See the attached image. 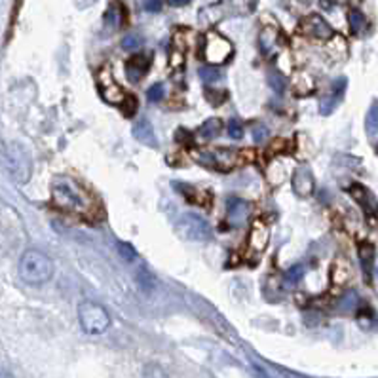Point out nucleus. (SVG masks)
Returning <instances> with one entry per match:
<instances>
[{"instance_id":"nucleus-11","label":"nucleus","mask_w":378,"mask_h":378,"mask_svg":"<svg viewBox=\"0 0 378 378\" xmlns=\"http://www.w3.org/2000/svg\"><path fill=\"white\" fill-rule=\"evenodd\" d=\"M314 175L310 172L308 165H298L295 172H293V190H295L296 196L306 198L314 192Z\"/></svg>"},{"instance_id":"nucleus-30","label":"nucleus","mask_w":378,"mask_h":378,"mask_svg":"<svg viewBox=\"0 0 378 378\" xmlns=\"http://www.w3.org/2000/svg\"><path fill=\"white\" fill-rule=\"evenodd\" d=\"M244 123L239 122L238 118H234V120H231V123H228V135H231V139H241L244 137Z\"/></svg>"},{"instance_id":"nucleus-21","label":"nucleus","mask_w":378,"mask_h":378,"mask_svg":"<svg viewBox=\"0 0 378 378\" xmlns=\"http://www.w3.org/2000/svg\"><path fill=\"white\" fill-rule=\"evenodd\" d=\"M123 17H126V14H123V8L120 6V2H113L110 6H108L107 14H105V23H107V27H110V29H120L123 23Z\"/></svg>"},{"instance_id":"nucleus-34","label":"nucleus","mask_w":378,"mask_h":378,"mask_svg":"<svg viewBox=\"0 0 378 378\" xmlns=\"http://www.w3.org/2000/svg\"><path fill=\"white\" fill-rule=\"evenodd\" d=\"M141 46V38L137 34H128L122 40V48L126 49H135Z\"/></svg>"},{"instance_id":"nucleus-20","label":"nucleus","mask_w":378,"mask_h":378,"mask_svg":"<svg viewBox=\"0 0 378 378\" xmlns=\"http://www.w3.org/2000/svg\"><path fill=\"white\" fill-rule=\"evenodd\" d=\"M314 90H316V82H314L312 74L296 73L295 80H293V91L296 95H310Z\"/></svg>"},{"instance_id":"nucleus-24","label":"nucleus","mask_w":378,"mask_h":378,"mask_svg":"<svg viewBox=\"0 0 378 378\" xmlns=\"http://www.w3.org/2000/svg\"><path fill=\"white\" fill-rule=\"evenodd\" d=\"M303 278H305V266H303V264H295V266H291V268L285 272L283 283H285V287H295V285L300 283Z\"/></svg>"},{"instance_id":"nucleus-14","label":"nucleus","mask_w":378,"mask_h":378,"mask_svg":"<svg viewBox=\"0 0 378 378\" xmlns=\"http://www.w3.org/2000/svg\"><path fill=\"white\" fill-rule=\"evenodd\" d=\"M133 137L139 141L141 145H145L148 148H156L158 147V139H156V132L152 128V123L147 118H141L135 122L133 126Z\"/></svg>"},{"instance_id":"nucleus-36","label":"nucleus","mask_w":378,"mask_h":378,"mask_svg":"<svg viewBox=\"0 0 378 378\" xmlns=\"http://www.w3.org/2000/svg\"><path fill=\"white\" fill-rule=\"evenodd\" d=\"M268 137V132H266V128H255V132H253V139H255V143H263L264 139Z\"/></svg>"},{"instance_id":"nucleus-28","label":"nucleus","mask_w":378,"mask_h":378,"mask_svg":"<svg viewBox=\"0 0 378 378\" xmlns=\"http://www.w3.org/2000/svg\"><path fill=\"white\" fill-rule=\"evenodd\" d=\"M200 78L206 84H217L221 80V73L217 71V67H202L200 69Z\"/></svg>"},{"instance_id":"nucleus-27","label":"nucleus","mask_w":378,"mask_h":378,"mask_svg":"<svg viewBox=\"0 0 378 378\" xmlns=\"http://www.w3.org/2000/svg\"><path fill=\"white\" fill-rule=\"evenodd\" d=\"M276 42H278V31L274 29V27H266L263 29V33H261V48L264 51H270L274 46H276Z\"/></svg>"},{"instance_id":"nucleus-9","label":"nucleus","mask_w":378,"mask_h":378,"mask_svg":"<svg viewBox=\"0 0 378 378\" xmlns=\"http://www.w3.org/2000/svg\"><path fill=\"white\" fill-rule=\"evenodd\" d=\"M270 244V226L264 221H253L249 228V238H247V247L249 253L261 255L264 249Z\"/></svg>"},{"instance_id":"nucleus-4","label":"nucleus","mask_w":378,"mask_h":378,"mask_svg":"<svg viewBox=\"0 0 378 378\" xmlns=\"http://www.w3.org/2000/svg\"><path fill=\"white\" fill-rule=\"evenodd\" d=\"M175 231L182 239L189 241H207L213 234L209 222L196 213H182L175 222Z\"/></svg>"},{"instance_id":"nucleus-17","label":"nucleus","mask_w":378,"mask_h":378,"mask_svg":"<svg viewBox=\"0 0 378 378\" xmlns=\"http://www.w3.org/2000/svg\"><path fill=\"white\" fill-rule=\"evenodd\" d=\"M357 255H359L365 280L370 281V274H373V266H375V246L369 241H362L357 247Z\"/></svg>"},{"instance_id":"nucleus-35","label":"nucleus","mask_w":378,"mask_h":378,"mask_svg":"<svg viewBox=\"0 0 378 378\" xmlns=\"http://www.w3.org/2000/svg\"><path fill=\"white\" fill-rule=\"evenodd\" d=\"M162 0H143V8L147 10L148 14H154V12H160L162 10Z\"/></svg>"},{"instance_id":"nucleus-32","label":"nucleus","mask_w":378,"mask_h":378,"mask_svg":"<svg viewBox=\"0 0 378 378\" xmlns=\"http://www.w3.org/2000/svg\"><path fill=\"white\" fill-rule=\"evenodd\" d=\"M120 107H122L123 115L133 116L135 115V110H137V101H135V97H132V95H128V97H126V101H123Z\"/></svg>"},{"instance_id":"nucleus-19","label":"nucleus","mask_w":378,"mask_h":378,"mask_svg":"<svg viewBox=\"0 0 378 378\" xmlns=\"http://www.w3.org/2000/svg\"><path fill=\"white\" fill-rule=\"evenodd\" d=\"M264 177H266V181H268V185H270L272 189L281 187L283 181H285V177H287L285 165L281 164L280 160H274V162H270V164L266 165V169H264Z\"/></svg>"},{"instance_id":"nucleus-1","label":"nucleus","mask_w":378,"mask_h":378,"mask_svg":"<svg viewBox=\"0 0 378 378\" xmlns=\"http://www.w3.org/2000/svg\"><path fill=\"white\" fill-rule=\"evenodd\" d=\"M51 198L54 204L65 211L76 215H90L95 209V202L90 196V192L71 179V177H58L51 185Z\"/></svg>"},{"instance_id":"nucleus-16","label":"nucleus","mask_w":378,"mask_h":378,"mask_svg":"<svg viewBox=\"0 0 378 378\" xmlns=\"http://www.w3.org/2000/svg\"><path fill=\"white\" fill-rule=\"evenodd\" d=\"M10 160H12L14 175H16L19 181H27V177H29V173H31V162H29L27 154H25L21 148H14Z\"/></svg>"},{"instance_id":"nucleus-5","label":"nucleus","mask_w":378,"mask_h":378,"mask_svg":"<svg viewBox=\"0 0 378 378\" xmlns=\"http://www.w3.org/2000/svg\"><path fill=\"white\" fill-rule=\"evenodd\" d=\"M232 56V44L222 34L211 33L206 34V42H204V58L209 65H222L226 63Z\"/></svg>"},{"instance_id":"nucleus-6","label":"nucleus","mask_w":378,"mask_h":378,"mask_svg":"<svg viewBox=\"0 0 378 378\" xmlns=\"http://www.w3.org/2000/svg\"><path fill=\"white\" fill-rule=\"evenodd\" d=\"M97 90L103 101H107L110 105H122L128 93L118 86L113 73L108 71V67H103L97 73Z\"/></svg>"},{"instance_id":"nucleus-13","label":"nucleus","mask_w":378,"mask_h":378,"mask_svg":"<svg viewBox=\"0 0 378 378\" xmlns=\"http://www.w3.org/2000/svg\"><path fill=\"white\" fill-rule=\"evenodd\" d=\"M211 156H213V167L221 172H231L238 162H241V152H236L232 148H217L211 152Z\"/></svg>"},{"instance_id":"nucleus-8","label":"nucleus","mask_w":378,"mask_h":378,"mask_svg":"<svg viewBox=\"0 0 378 378\" xmlns=\"http://www.w3.org/2000/svg\"><path fill=\"white\" fill-rule=\"evenodd\" d=\"M350 196L354 198L355 204L362 207L363 213L367 215V219H369V221H375V219H377L378 202H377V198H375V194H373L367 187H363V185H359V182H355V185L350 187Z\"/></svg>"},{"instance_id":"nucleus-39","label":"nucleus","mask_w":378,"mask_h":378,"mask_svg":"<svg viewBox=\"0 0 378 378\" xmlns=\"http://www.w3.org/2000/svg\"><path fill=\"white\" fill-rule=\"evenodd\" d=\"M0 378H14V377H12V373H10V370L2 369V367H0Z\"/></svg>"},{"instance_id":"nucleus-3","label":"nucleus","mask_w":378,"mask_h":378,"mask_svg":"<svg viewBox=\"0 0 378 378\" xmlns=\"http://www.w3.org/2000/svg\"><path fill=\"white\" fill-rule=\"evenodd\" d=\"M78 321L84 333L88 335H103L110 327V316L108 312L97 303L84 300L78 306Z\"/></svg>"},{"instance_id":"nucleus-2","label":"nucleus","mask_w":378,"mask_h":378,"mask_svg":"<svg viewBox=\"0 0 378 378\" xmlns=\"http://www.w3.org/2000/svg\"><path fill=\"white\" fill-rule=\"evenodd\" d=\"M19 276L29 285H42L51 280L54 263L48 255L36 249H27L19 259Z\"/></svg>"},{"instance_id":"nucleus-15","label":"nucleus","mask_w":378,"mask_h":378,"mask_svg":"<svg viewBox=\"0 0 378 378\" xmlns=\"http://www.w3.org/2000/svg\"><path fill=\"white\" fill-rule=\"evenodd\" d=\"M346 78H338V80H335L333 82V90H331V95H327V97L321 101V115H331L335 108H337V105L340 103V99H342V95H344L346 91Z\"/></svg>"},{"instance_id":"nucleus-22","label":"nucleus","mask_w":378,"mask_h":378,"mask_svg":"<svg viewBox=\"0 0 378 378\" xmlns=\"http://www.w3.org/2000/svg\"><path fill=\"white\" fill-rule=\"evenodd\" d=\"M222 130V122L219 120V118H209V120H206V122L202 123V128H200V137L202 139H215L219 133H221Z\"/></svg>"},{"instance_id":"nucleus-25","label":"nucleus","mask_w":378,"mask_h":378,"mask_svg":"<svg viewBox=\"0 0 378 378\" xmlns=\"http://www.w3.org/2000/svg\"><path fill=\"white\" fill-rule=\"evenodd\" d=\"M367 133H369L370 139H377L378 137V101H375L370 105L369 113H367Z\"/></svg>"},{"instance_id":"nucleus-37","label":"nucleus","mask_w":378,"mask_h":378,"mask_svg":"<svg viewBox=\"0 0 378 378\" xmlns=\"http://www.w3.org/2000/svg\"><path fill=\"white\" fill-rule=\"evenodd\" d=\"M283 145H287V143H285V141H274V143H272V152H283V150H285V147H283Z\"/></svg>"},{"instance_id":"nucleus-38","label":"nucleus","mask_w":378,"mask_h":378,"mask_svg":"<svg viewBox=\"0 0 378 378\" xmlns=\"http://www.w3.org/2000/svg\"><path fill=\"white\" fill-rule=\"evenodd\" d=\"M167 2H169L172 6H175V8H179V6H187L190 0H167Z\"/></svg>"},{"instance_id":"nucleus-33","label":"nucleus","mask_w":378,"mask_h":378,"mask_svg":"<svg viewBox=\"0 0 378 378\" xmlns=\"http://www.w3.org/2000/svg\"><path fill=\"white\" fill-rule=\"evenodd\" d=\"M268 80H270L272 88H274V90L283 91V88H285V78H283L280 73H272L270 76H268Z\"/></svg>"},{"instance_id":"nucleus-26","label":"nucleus","mask_w":378,"mask_h":378,"mask_svg":"<svg viewBox=\"0 0 378 378\" xmlns=\"http://www.w3.org/2000/svg\"><path fill=\"white\" fill-rule=\"evenodd\" d=\"M137 281H139V287L145 289V291H150V289L156 287V278L154 274L148 270L147 266H141L139 272H137Z\"/></svg>"},{"instance_id":"nucleus-31","label":"nucleus","mask_w":378,"mask_h":378,"mask_svg":"<svg viewBox=\"0 0 378 378\" xmlns=\"http://www.w3.org/2000/svg\"><path fill=\"white\" fill-rule=\"evenodd\" d=\"M118 249H120V257H122L126 263H133V261L137 259V253H135V249H133L130 244L120 241V244H118Z\"/></svg>"},{"instance_id":"nucleus-29","label":"nucleus","mask_w":378,"mask_h":378,"mask_svg":"<svg viewBox=\"0 0 378 378\" xmlns=\"http://www.w3.org/2000/svg\"><path fill=\"white\" fill-rule=\"evenodd\" d=\"M147 97L148 101H152V103H158V101H162L165 97V88L164 84H154V86H150L147 91Z\"/></svg>"},{"instance_id":"nucleus-12","label":"nucleus","mask_w":378,"mask_h":378,"mask_svg":"<svg viewBox=\"0 0 378 378\" xmlns=\"http://www.w3.org/2000/svg\"><path fill=\"white\" fill-rule=\"evenodd\" d=\"M148 69H150V56L148 54H135L126 63V73L132 82H139L141 78H145Z\"/></svg>"},{"instance_id":"nucleus-10","label":"nucleus","mask_w":378,"mask_h":378,"mask_svg":"<svg viewBox=\"0 0 378 378\" xmlns=\"http://www.w3.org/2000/svg\"><path fill=\"white\" fill-rule=\"evenodd\" d=\"M251 215V204L241 198H228L226 202V219L232 226H244Z\"/></svg>"},{"instance_id":"nucleus-7","label":"nucleus","mask_w":378,"mask_h":378,"mask_svg":"<svg viewBox=\"0 0 378 378\" xmlns=\"http://www.w3.org/2000/svg\"><path fill=\"white\" fill-rule=\"evenodd\" d=\"M300 31H303L306 36L316 38V40H331V38L335 36L333 27H331L323 17L316 16V14L303 19V23H300Z\"/></svg>"},{"instance_id":"nucleus-23","label":"nucleus","mask_w":378,"mask_h":378,"mask_svg":"<svg viewBox=\"0 0 378 378\" xmlns=\"http://www.w3.org/2000/svg\"><path fill=\"white\" fill-rule=\"evenodd\" d=\"M348 23H350V29L354 34H362L365 29H367V17L363 16L359 10H350L348 14Z\"/></svg>"},{"instance_id":"nucleus-18","label":"nucleus","mask_w":378,"mask_h":378,"mask_svg":"<svg viewBox=\"0 0 378 378\" xmlns=\"http://www.w3.org/2000/svg\"><path fill=\"white\" fill-rule=\"evenodd\" d=\"M350 280H352V264L346 259H337L331 268V281L335 285H346Z\"/></svg>"}]
</instances>
